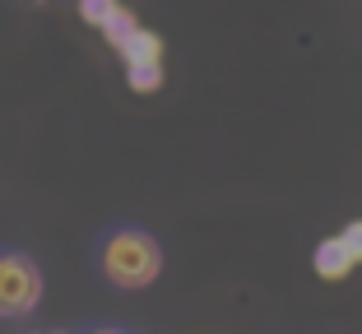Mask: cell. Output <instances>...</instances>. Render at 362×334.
<instances>
[{"label": "cell", "instance_id": "1", "mask_svg": "<svg viewBox=\"0 0 362 334\" xmlns=\"http://www.w3.org/2000/svg\"><path fill=\"white\" fill-rule=\"evenodd\" d=\"M163 270V251L158 241L149 237V232H139V227H121V232H112L103 246V274L117 288H149L153 279H158Z\"/></svg>", "mask_w": 362, "mask_h": 334}, {"label": "cell", "instance_id": "2", "mask_svg": "<svg viewBox=\"0 0 362 334\" xmlns=\"http://www.w3.org/2000/svg\"><path fill=\"white\" fill-rule=\"evenodd\" d=\"M37 302H42V274H37V265L28 256H19V251L0 256V316L19 321Z\"/></svg>", "mask_w": 362, "mask_h": 334}, {"label": "cell", "instance_id": "3", "mask_svg": "<svg viewBox=\"0 0 362 334\" xmlns=\"http://www.w3.org/2000/svg\"><path fill=\"white\" fill-rule=\"evenodd\" d=\"M112 47L121 52V61H126V65H163V42H158V32H149L144 23H130V28L121 32Z\"/></svg>", "mask_w": 362, "mask_h": 334}, {"label": "cell", "instance_id": "4", "mask_svg": "<svg viewBox=\"0 0 362 334\" xmlns=\"http://www.w3.org/2000/svg\"><path fill=\"white\" fill-rule=\"evenodd\" d=\"M349 270H353V256L344 251L339 237H330V241H320V246H316V274H320V279L334 283V279H344Z\"/></svg>", "mask_w": 362, "mask_h": 334}, {"label": "cell", "instance_id": "5", "mask_svg": "<svg viewBox=\"0 0 362 334\" xmlns=\"http://www.w3.org/2000/svg\"><path fill=\"white\" fill-rule=\"evenodd\" d=\"M121 10H126L121 0H79V14H84V23H93L98 32L112 28V23L121 19Z\"/></svg>", "mask_w": 362, "mask_h": 334}, {"label": "cell", "instance_id": "6", "mask_svg": "<svg viewBox=\"0 0 362 334\" xmlns=\"http://www.w3.org/2000/svg\"><path fill=\"white\" fill-rule=\"evenodd\" d=\"M126 79L135 93H153L163 84V65H126Z\"/></svg>", "mask_w": 362, "mask_h": 334}, {"label": "cell", "instance_id": "7", "mask_svg": "<svg viewBox=\"0 0 362 334\" xmlns=\"http://www.w3.org/2000/svg\"><path fill=\"white\" fill-rule=\"evenodd\" d=\"M339 241H344V251L353 256V265H362V218L344 227V232H339Z\"/></svg>", "mask_w": 362, "mask_h": 334}, {"label": "cell", "instance_id": "8", "mask_svg": "<svg viewBox=\"0 0 362 334\" xmlns=\"http://www.w3.org/2000/svg\"><path fill=\"white\" fill-rule=\"evenodd\" d=\"M93 334H121V330H93Z\"/></svg>", "mask_w": 362, "mask_h": 334}]
</instances>
